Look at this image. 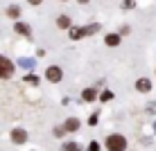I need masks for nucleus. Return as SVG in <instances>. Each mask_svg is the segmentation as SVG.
<instances>
[{
    "label": "nucleus",
    "mask_w": 156,
    "mask_h": 151,
    "mask_svg": "<svg viewBox=\"0 0 156 151\" xmlns=\"http://www.w3.org/2000/svg\"><path fill=\"white\" fill-rule=\"evenodd\" d=\"M18 66L20 68H32V66H34V61H32V59H18Z\"/></svg>",
    "instance_id": "13"
},
{
    "label": "nucleus",
    "mask_w": 156,
    "mask_h": 151,
    "mask_svg": "<svg viewBox=\"0 0 156 151\" xmlns=\"http://www.w3.org/2000/svg\"><path fill=\"white\" fill-rule=\"evenodd\" d=\"M88 151H100V144L98 142H90L88 144Z\"/></svg>",
    "instance_id": "17"
},
{
    "label": "nucleus",
    "mask_w": 156,
    "mask_h": 151,
    "mask_svg": "<svg viewBox=\"0 0 156 151\" xmlns=\"http://www.w3.org/2000/svg\"><path fill=\"white\" fill-rule=\"evenodd\" d=\"M30 5H41V0H30Z\"/></svg>",
    "instance_id": "19"
},
{
    "label": "nucleus",
    "mask_w": 156,
    "mask_h": 151,
    "mask_svg": "<svg viewBox=\"0 0 156 151\" xmlns=\"http://www.w3.org/2000/svg\"><path fill=\"white\" fill-rule=\"evenodd\" d=\"M122 7H125V9H131V7H133V0H125V5H122Z\"/></svg>",
    "instance_id": "18"
},
{
    "label": "nucleus",
    "mask_w": 156,
    "mask_h": 151,
    "mask_svg": "<svg viewBox=\"0 0 156 151\" xmlns=\"http://www.w3.org/2000/svg\"><path fill=\"white\" fill-rule=\"evenodd\" d=\"M12 74H14V63L7 57L0 54V79H9Z\"/></svg>",
    "instance_id": "3"
},
{
    "label": "nucleus",
    "mask_w": 156,
    "mask_h": 151,
    "mask_svg": "<svg viewBox=\"0 0 156 151\" xmlns=\"http://www.w3.org/2000/svg\"><path fill=\"white\" fill-rule=\"evenodd\" d=\"M95 97H98V95H95V90H93V88H86L84 93H82V99H84V101H93Z\"/></svg>",
    "instance_id": "11"
},
{
    "label": "nucleus",
    "mask_w": 156,
    "mask_h": 151,
    "mask_svg": "<svg viewBox=\"0 0 156 151\" xmlns=\"http://www.w3.org/2000/svg\"><path fill=\"white\" fill-rule=\"evenodd\" d=\"M63 151H82V149H79L77 142H68V144H63Z\"/></svg>",
    "instance_id": "12"
},
{
    "label": "nucleus",
    "mask_w": 156,
    "mask_h": 151,
    "mask_svg": "<svg viewBox=\"0 0 156 151\" xmlns=\"http://www.w3.org/2000/svg\"><path fill=\"white\" fill-rule=\"evenodd\" d=\"M45 77H48V81H61V68H57V66H50L45 70Z\"/></svg>",
    "instance_id": "4"
},
{
    "label": "nucleus",
    "mask_w": 156,
    "mask_h": 151,
    "mask_svg": "<svg viewBox=\"0 0 156 151\" xmlns=\"http://www.w3.org/2000/svg\"><path fill=\"white\" fill-rule=\"evenodd\" d=\"M25 81H27V84H39V77H36V74H27V77H25Z\"/></svg>",
    "instance_id": "15"
},
{
    "label": "nucleus",
    "mask_w": 156,
    "mask_h": 151,
    "mask_svg": "<svg viewBox=\"0 0 156 151\" xmlns=\"http://www.w3.org/2000/svg\"><path fill=\"white\" fill-rule=\"evenodd\" d=\"M154 129H156V124H154Z\"/></svg>",
    "instance_id": "21"
},
{
    "label": "nucleus",
    "mask_w": 156,
    "mask_h": 151,
    "mask_svg": "<svg viewBox=\"0 0 156 151\" xmlns=\"http://www.w3.org/2000/svg\"><path fill=\"white\" fill-rule=\"evenodd\" d=\"M70 23H73V20L68 18V16H59V18H57V25L61 29H70Z\"/></svg>",
    "instance_id": "9"
},
{
    "label": "nucleus",
    "mask_w": 156,
    "mask_h": 151,
    "mask_svg": "<svg viewBox=\"0 0 156 151\" xmlns=\"http://www.w3.org/2000/svg\"><path fill=\"white\" fill-rule=\"evenodd\" d=\"M63 129H66V133H73V131H77V129H79V120H77V117H70V120H66Z\"/></svg>",
    "instance_id": "6"
},
{
    "label": "nucleus",
    "mask_w": 156,
    "mask_h": 151,
    "mask_svg": "<svg viewBox=\"0 0 156 151\" xmlns=\"http://www.w3.org/2000/svg\"><path fill=\"white\" fill-rule=\"evenodd\" d=\"M111 97H113V93H109V90H104V93L100 95V99H102V101H109Z\"/></svg>",
    "instance_id": "16"
},
{
    "label": "nucleus",
    "mask_w": 156,
    "mask_h": 151,
    "mask_svg": "<svg viewBox=\"0 0 156 151\" xmlns=\"http://www.w3.org/2000/svg\"><path fill=\"white\" fill-rule=\"evenodd\" d=\"M12 140L16 144H23L25 140H27V133H25L23 129H14V131H12Z\"/></svg>",
    "instance_id": "5"
},
{
    "label": "nucleus",
    "mask_w": 156,
    "mask_h": 151,
    "mask_svg": "<svg viewBox=\"0 0 156 151\" xmlns=\"http://www.w3.org/2000/svg\"><path fill=\"white\" fill-rule=\"evenodd\" d=\"M100 29V25L98 23H93V25H86V27H73L70 29V39H84V36H88V34H95V32Z\"/></svg>",
    "instance_id": "2"
},
{
    "label": "nucleus",
    "mask_w": 156,
    "mask_h": 151,
    "mask_svg": "<svg viewBox=\"0 0 156 151\" xmlns=\"http://www.w3.org/2000/svg\"><path fill=\"white\" fill-rule=\"evenodd\" d=\"M106 45H111V47H113V45H118V43H120V34H106Z\"/></svg>",
    "instance_id": "10"
},
{
    "label": "nucleus",
    "mask_w": 156,
    "mask_h": 151,
    "mask_svg": "<svg viewBox=\"0 0 156 151\" xmlns=\"http://www.w3.org/2000/svg\"><path fill=\"white\" fill-rule=\"evenodd\" d=\"M14 29L18 32V34H23V36H32V27H30L27 23H16Z\"/></svg>",
    "instance_id": "7"
},
{
    "label": "nucleus",
    "mask_w": 156,
    "mask_h": 151,
    "mask_svg": "<svg viewBox=\"0 0 156 151\" xmlns=\"http://www.w3.org/2000/svg\"><path fill=\"white\" fill-rule=\"evenodd\" d=\"M106 149L109 151H125L127 149V140L120 133H113V136L106 138Z\"/></svg>",
    "instance_id": "1"
},
{
    "label": "nucleus",
    "mask_w": 156,
    "mask_h": 151,
    "mask_svg": "<svg viewBox=\"0 0 156 151\" xmlns=\"http://www.w3.org/2000/svg\"><path fill=\"white\" fill-rule=\"evenodd\" d=\"M136 88L140 90V93H149V90H152V84H149V79H138Z\"/></svg>",
    "instance_id": "8"
},
{
    "label": "nucleus",
    "mask_w": 156,
    "mask_h": 151,
    "mask_svg": "<svg viewBox=\"0 0 156 151\" xmlns=\"http://www.w3.org/2000/svg\"><path fill=\"white\" fill-rule=\"evenodd\" d=\"M77 2H82V5H84V2H88V0H77Z\"/></svg>",
    "instance_id": "20"
},
{
    "label": "nucleus",
    "mask_w": 156,
    "mask_h": 151,
    "mask_svg": "<svg viewBox=\"0 0 156 151\" xmlns=\"http://www.w3.org/2000/svg\"><path fill=\"white\" fill-rule=\"evenodd\" d=\"M7 16H12V18H18V16H20V9H18V7H9V9H7Z\"/></svg>",
    "instance_id": "14"
}]
</instances>
